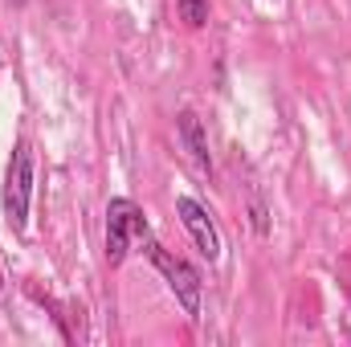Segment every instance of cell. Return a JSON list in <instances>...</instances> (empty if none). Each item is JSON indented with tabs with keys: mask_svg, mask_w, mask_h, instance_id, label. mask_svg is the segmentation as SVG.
Wrapping results in <instances>:
<instances>
[{
	"mask_svg": "<svg viewBox=\"0 0 351 347\" xmlns=\"http://www.w3.org/2000/svg\"><path fill=\"white\" fill-rule=\"evenodd\" d=\"M12 4H25V0H12Z\"/></svg>",
	"mask_w": 351,
	"mask_h": 347,
	"instance_id": "7",
	"label": "cell"
},
{
	"mask_svg": "<svg viewBox=\"0 0 351 347\" xmlns=\"http://www.w3.org/2000/svg\"><path fill=\"white\" fill-rule=\"evenodd\" d=\"M29 200H33V147H29V139H16L12 156H8V168H4V192H0L8 229L25 233V225H29Z\"/></svg>",
	"mask_w": 351,
	"mask_h": 347,
	"instance_id": "1",
	"label": "cell"
},
{
	"mask_svg": "<svg viewBox=\"0 0 351 347\" xmlns=\"http://www.w3.org/2000/svg\"><path fill=\"white\" fill-rule=\"evenodd\" d=\"M135 237H147V217H143V208L135 200L114 196L106 204V261L119 265V261L127 258V250H131Z\"/></svg>",
	"mask_w": 351,
	"mask_h": 347,
	"instance_id": "3",
	"label": "cell"
},
{
	"mask_svg": "<svg viewBox=\"0 0 351 347\" xmlns=\"http://www.w3.org/2000/svg\"><path fill=\"white\" fill-rule=\"evenodd\" d=\"M147 258H152V265L164 274V282H168V290L176 294V302L184 307V315H188V319H200V290H204L200 270H196L192 261H184L180 254L164 250L160 241H147Z\"/></svg>",
	"mask_w": 351,
	"mask_h": 347,
	"instance_id": "2",
	"label": "cell"
},
{
	"mask_svg": "<svg viewBox=\"0 0 351 347\" xmlns=\"http://www.w3.org/2000/svg\"><path fill=\"white\" fill-rule=\"evenodd\" d=\"M176 217L184 221V229H188V237L196 241L200 258H204V261L221 258V233H217V225H213L208 208H204L196 196H180V200H176Z\"/></svg>",
	"mask_w": 351,
	"mask_h": 347,
	"instance_id": "4",
	"label": "cell"
},
{
	"mask_svg": "<svg viewBox=\"0 0 351 347\" xmlns=\"http://www.w3.org/2000/svg\"><path fill=\"white\" fill-rule=\"evenodd\" d=\"M176 12L188 29H204L208 25V0H176Z\"/></svg>",
	"mask_w": 351,
	"mask_h": 347,
	"instance_id": "6",
	"label": "cell"
},
{
	"mask_svg": "<svg viewBox=\"0 0 351 347\" xmlns=\"http://www.w3.org/2000/svg\"><path fill=\"white\" fill-rule=\"evenodd\" d=\"M176 131H180V143L188 147L192 164H196L200 172H213V156H208V139H204V127H200V119H196L192 110H180V119H176Z\"/></svg>",
	"mask_w": 351,
	"mask_h": 347,
	"instance_id": "5",
	"label": "cell"
},
{
	"mask_svg": "<svg viewBox=\"0 0 351 347\" xmlns=\"http://www.w3.org/2000/svg\"><path fill=\"white\" fill-rule=\"evenodd\" d=\"M0 286H4V274H0Z\"/></svg>",
	"mask_w": 351,
	"mask_h": 347,
	"instance_id": "8",
	"label": "cell"
}]
</instances>
